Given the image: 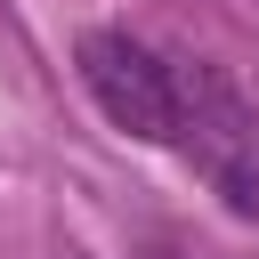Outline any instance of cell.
<instances>
[{"mask_svg": "<svg viewBox=\"0 0 259 259\" xmlns=\"http://www.w3.org/2000/svg\"><path fill=\"white\" fill-rule=\"evenodd\" d=\"M81 81L97 113L146 146H178V73L130 32H81Z\"/></svg>", "mask_w": 259, "mask_h": 259, "instance_id": "obj_1", "label": "cell"}, {"mask_svg": "<svg viewBox=\"0 0 259 259\" xmlns=\"http://www.w3.org/2000/svg\"><path fill=\"white\" fill-rule=\"evenodd\" d=\"M178 146H186V162L219 186V202L235 210V219H259V138H251V121L219 97V89H186L178 81Z\"/></svg>", "mask_w": 259, "mask_h": 259, "instance_id": "obj_2", "label": "cell"}]
</instances>
